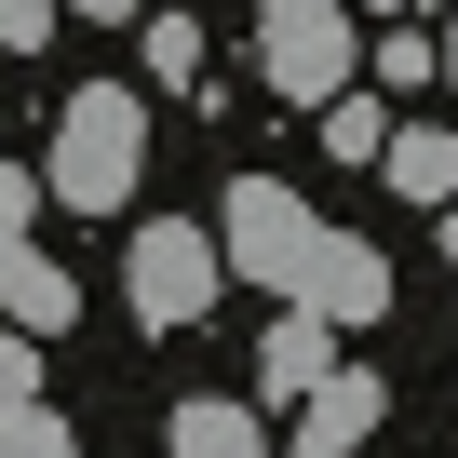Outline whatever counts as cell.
<instances>
[{
    "label": "cell",
    "mask_w": 458,
    "mask_h": 458,
    "mask_svg": "<svg viewBox=\"0 0 458 458\" xmlns=\"http://www.w3.org/2000/svg\"><path fill=\"white\" fill-rule=\"evenodd\" d=\"M364 14H404V0H364Z\"/></svg>",
    "instance_id": "ffe728a7"
},
{
    "label": "cell",
    "mask_w": 458,
    "mask_h": 458,
    "mask_svg": "<svg viewBox=\"0 0 458 458\" xmlns=\"http://www.w3.org/2000/svg\"><path fill=\"white\" fill-rule=\"evenodd\" d=\"M377 418H391V377H377V364H337V377L297 404L284 458H364V445H377Z\"/></svg>",
    "instance_id": "5b68a950"
},
{
    "label": "cell",
    "mask_w": 458,
    "mask_h": 458,
    "mask_svg": "<svg viewBox=\"0 0 458 458\" xmlns=\"http://www.w3.org/2000/svg\"><path fill=\"white\" fill-rule=\"evenodd\" d=\"M257 14H284V0H257Z\"/></svg>",
    "instance_id": "44dd1931"
},
{
    "label": "cell",
    "mask_w": 458,
    "mask_h": 458,
    "mask_svg": "<svg viewBox=\"0 0 458 458\" xmlns=\"http://www.w3.org/2000/svg\"><path fill=\"white\" fill-rule=\"evenodd\" d=\"M135 175H148V108H135L122 81H81V95L55 108V189H68L81 216H122Z\"/></svg>",
    "instance_id": "7a4b0ae2"
},
{
    "label": "cell",
    "mask_w": 458,
    "mask_h": 458,
    "mask_svg": "<svg viewBox=\"0 0 458 458\" xmlns=\"http://www.w3.org/2000/svg\"><path fill=\"white\" fill-rule=\"evenodd\" d=\"M310 310H324V324H377V310H391V257H377V243H351V229H337V257H324V284H310Z\"/></svg>",
    "instance_id": "ba28073f"
},
{
    "label": "cell",
    "mask_w": 458,
    "mask_h": 458,
    "mask_svg": "<svg viewBox=\"0 0 458 458\" xmlns=\"http://www.w3.org/2000/svg\"><path fill=\"white\" fill-rule=\"evenodd\" d=\"M0 458H81L55 391H41V337H0Z\"/></svg>",
    "instance_id": "52a82bcc"
},
{
    "label": "cell",
    "mask_w": 458,
    "mask_h": 458,
    "mask_svg": "<svg viewBox=\"0 0 458 458\" xmlns=\"http://www.w3.org/2000/svg\"><path fill=\"white\" fill-rule=\"evenodd\" d=\"M257 377H270V391H284V404H310V391H324V377H337V364H324V310H284V324H270V337H257Z\"/></svg>",
    "instance_id": "30bf717a"
},
{
    "label": "cell",
    "mask_w": 458,
    "mask_h": 458,
    "mask_svg": "<svg viewBox=\"0 0 458 458\" xmlns=\"http://www.w3.org/2000/svg\"><path fill=\"white\" fill-rule=\"evenodd\" d=\"M148 81H162V95L202 81V28H189V14H148Z\"/></svg>",
    "instance_id": "4fadbf2b"
},
{
    "label": "cell",
    "mask_w": 458,
    "mask_h": 458,
    "mask_svg": "<svg viewBox=\"0 0 458 458\" xmlns=\"http://www.w3.org/2000/svg\"><path fill=\"white\" fill-rule=\"evenodd\" d=\"M175 458H284V445L257 431V404H216L202 391V404H175Z\"/></svg>",
    "instance_id": "8fae6325"
},
{
    "label": "cell",
    "mask_w": 458,
    "mask_h": 458,
    "mask_svg": "<svg viewBox=\"0 0 458 458\" xmlns=\"http://www.w3.org/2000/svg\"><path fill=\"white\" fill-rule=\"evenodd\" d=\"M310 135H324V148H337V162H391V135H404V122H391V108H377V95H337V108H324V122H310Z\"/></svg>",
    "instance_id": "7c38bea8"
},
{
    "label": "cell",
    "mask_w": 458,
    "mask_h": 458,
    "mask_svg": "<svg viewBox=\"0 0 458 458\" xmlns=\"http://www.w3.org/2000/svg\"><path fill=\"white\" fill-rule=\"evenodd\" d=\"M377 175H391L404 202H431V216H445V202H458V122H404Z\"/></svg>",
    "instance_id": "9c48e42d"
},
{
    "label": "cell",
    "mask_w": 458,
    "mask_h": 458,
    "mask_svg": "<svg viewBox=\"0 0 458 458\" xmlns=\"http://www.w3.org/2000/svg\"><path fill=\"white\" fill-rule=\"evenodd\" d=\"M216 284H229V243H216L202 216H148V229H122V297H135V324H148V337L202 324V310H216Z\"/></svg>",
    "instance_id": "3957f363"
},
{
    "label": "cell",
    "mask_w": 458,
    "mask_h": 458,
    "mask_svg": "<svg viewBox=\"0 0 458 458\" xmlns=\"http://www.w3.org/2000/svg\"><path fill=\"white\" fill-rule=\"evenodd\" d=\"M391 95H418V81H445V41H418V28H377V55H364Z\"/></svg>",
    "instance_id": "5bb4252c"
},
{
    "label": "cell",
    "mask_w": 458,
    "mask_h": 458,
    "mask_svg": "<svg viewBox=\"0 0 458 458\" xmlns=\"http://www.w3.org/2000/svg\"><path fill=\"white\" fill-rule=\"evenodd\" d=\"M445 257H458V202H445Z\"/></svg>",
    "instance_id": "d6986e66"
},
{
    "label": "cell",
    "mask_w": 458,
    "mask_h": 458,
    "mask_svg": "<svg viewBox=\"0 0 458 458\" xmlns=\"http://www.w3.org/2000/svg\"><path fill=\"white\" fill-rule=\"evenodd\" d=\"M257 68L284 108H337L351 95V28H337V0H284V14H257Z\"/></svg>",
    "instance_id": "277c9868"
},
{
    "label": "cell",
    "mask_w": 458,
    "mask_h": 458,
    "mask_svg": "<svg viewBox=\"0 0 458 458\" xmlns=\"http://www.w3.org/2000/svg\"><path fill=\"white\" fill-rule=\"evenodd\" d=\"M68 14H108V28H122V14H148V0H68Z\"/></svg>",
    "instance_id": "e0dca14e"
},
{
    "label": "cell",
    "mask_w": 458,
    "mask_h": 458,
    "mask_svg": "<svg viewBox=\"0 0 458 458\" xmlns=\"http://www.w3.org/2000/svg\"><path fill=\"white\" fill-rule=\"evenodd\" d=\"M55 28H68V0H0V55H41Z\"/></svg>",
    "instance_id": "9a60e30c"
},
{
    "label": "cell",
    "mask_w": 458,
    "mask_h": 458,
    "mask_svg": "<svg viewBox=\"0 0 458 458\" xmlns=\"http://www.w3.org/2000/svg\"><path fill=\"white\" fill-rule=\"evenodd\" d=\"M0 324H14V337H68L81 324V284L28 243V229H0Z\"/></svg>",
    "instance_id": "8992f818"
},
{
    "label": "cell",
    "mask_w": 458,
    "mask_h": 458,
    "mask_svg": "<svg viewBox=\"0 0 458 458\" xmlns=\"http://www.w3.org/2000/svg\"><path fill=\"white\" fill-rule=\"evenodd\" d=\"M216 243H229V270H243V284H270V297H297V310H310V284H324V257H337V229H324L284 175H229Z\"/></svg>",
    "instance_id": "6da1fadb"
},
{
    "label": "cell",
    "mask_w": 458,
    "mask_h": 458,
    "mask_svg": "<svg viewBox=\"0 0 458 458\" xmlns=\"http://www.w3.org/2000/svg\"><path fill=\"white\" fill-rule=\"evenodd\" d=\"M41 189H55V175H28V162H0V229H28V216H41Z\"/></svg>",
    "instance_id": "2e32d148"
},
{
    "label": "cell",
    "mask_w": 458,
    "mask_h": 458,
    "mask_svg": "<svg viewBox=\"0 0 458 458\" xmlns=\"http://www.w3.org/2000/svg\"><path fill=\"white\" fill-rule=\"evenodd\" d=\"M445 95H458V28H445Z\"/></svg>",
    "instance_id": "ac0fdd59"
}]
</instances>
